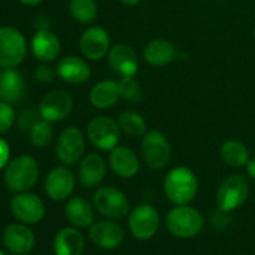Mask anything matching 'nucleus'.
I'll return each instance as SVG.
<instances>
[{
	"mask_svg": "<svg viewBox=\"0 0 255 255\" xmlns=\"http://www.w3.org/2000/svg\"><path fill=\"white\" fill-rule=\"evenodd\" d=\"M39 178V166L30 154H19L7 162L4 171V182L11 193L29 192Z\"/></svg>",
	"mask_w": 255,
	"mask_h": 255,
	"instance_id": "nucleus-1",
	"label": "nucleus"
},
{
	"mask_svg": "<svg viewBox=\"0 0 255 255\" xmlns=\"http://www.w3.org/2000/svg\"><path fill=\"white\" fill-rule=\"evenodd\" d=\"M163 191L167 199L176 206L188 204L197 196L198 179L196 174L187 167H176L166 174Z\"/></svg>",
	"mask_w": 255,
	"mask_h": 255,
	"instance_id": "nucleus-2",
	"label": "nucleus"
},
{
	"mask_svg": "<svg viewBox=\"0 0 255 255\" xmlns=\"http://www.w3.org/2000/svg\"><path fill=\"white\" fill-rule=\"evenodd\" d=\"M167 231L179 239H189L198 236L204 227L203 216L188 204L176 206L166 216Z\"/></svg>",
	"mask_w": 255,
	"mask_h": 255,
	"instance_id": "nucleus-3",
	"label": "nucleus"
},
{
	"mask_svg": "<svg viewBox=\"0 0 255 255\" xmlns=\"http://www.w3.org/2000/svg\"><path fill=\"white\" fill-rule=\"evenodd\" d=\"M26 40L12 26L0 27V67L10 69L22 62L26 55Z\"/></svg>",
	"mask_w": 255,
	"mask_h": 255,
	"instance_id": "nucleus-4",
	"label": "nucleus"
},
{
	"mask_svg": "<svg viewBox=\"0 0 255 255\" xmlns=\"http://www.w3.org/2000/svg\"><path fill=\"white\" fill-rule=\"evenodd\" d=\"M249 184L242 174H233L224 179L217 191V204L224 212H232L239 208L247 201Z\"/></svg>",
	"mask_w": 255,
	"mask_h": 255,
	"instance_id": "nucleus-5",
	"label": "nucleus"
},
{
	"mask_svg": "<svg viewBox=\"0 0 255 255\" xmlns=\"http://www.w3.org/2000/svg\"><path fill=\"white\" fill-rule=\"evenodd\" d=\"M141 153L147 166L152 169H162L171 159V146L162 132H146L141 143Z\"/></svg>",
	"mask_w": 255,
	"mask_h": 255,
	"instance_id": "nucleus-6",
	"label": "nucleus"
},
{
	"mask_svg": "<svg viewBox=\"0 0 255 255\" xmlns=\"http://www.w3.org/2000/svg\"><path fill=\"white\" fill-rule=\"evenodd\" d=\"M128 228L137 241L153 238L159 228V214L151 204H139L128 216Z\"/></svg>",
	"mask_w": 255,
	"mask_h": 255,
	"instance_id": "nucleus-7",
	"label": "nucleus"
},
{
	"mask_svg": "<svg viewBox=\"0 0 255 255\" xmlns=\"http://www.w3.org/2000/svg\"><path fill=\"white\" fill-rule=\"evenodd\" d=\"M94 204L100 214L109 219H120L128 214L126 194L115 187H101L94 193Z\"/></svg>",
	"mask_w": 255,
	"mask_h": 255,
	"instance_id": "nucleus-8",
	"label": "nucleus"
},
{
	"mask_svg": "<svg viewBox=\"0 0 255 255\" xmlns=\"http://www.w3.org/2000/svg\"><path fill=\"white\" fill-rule=\"evenodd\" d=\"M120 129L116 121L107 116L92 119L87 125V137L96 148L102 151H112L120 141Z\"/></svg>",
	"mask_w": 255,
	"mask_h": 255,
	"instance_id": "nucleus-9",
	"label": "nucleus"
},
{
	"mask_svg": "<svg viewBox=\"0 0 255 255\" xmlns=\"http://www.w3.org/2000/svg\"><path fill=\"white\" fill-rule=\"evenodd\" d=\"M10 211L20 222L30 226L36 224L44 218L45 204L39 196L30 192L15 193L10 199Z\"/></svg>",
	"mask_w": 255,
	"mask_h": 255,
	"instance_id": "nucleus-10",
	"label": "nucleus"
},
{
	"mask_svg": "<svg viewBox=\"0 0 255 255\" xmlns=\"http://www.w3.org/2000/svg\"><path fill=\"white\" fill-rule=\"evenodd\" d=\"M56 156L65 166H74L85 153V138L76 127H69L60 133L56 142Z\"/></svg>",
	"mask_w": 255,
	"mask_h": 255,
	"instance_id": "nucleus-11",
	"label": "nucleus"
},
{
	"mask_svg": "<svg viewBox=\"0 0 255 255\" xmlns=\"http://www.w3.org/2000/svg\"><path fill=\"white\" fill-rule=\"evenodd\" d=\"M5 249L15 255L29 254L35 247V234L24 223H12L5 227L1 236Z\"/></svg>",
	"mask_w": 255,
	"mask_h": 255,
	"instance_id": "nucleus-12",
	"label": "nucleus"
},
{
	"mask_svg": "<svg viewBox=\"0 0 255 255\" xmlns=\"http://www.w3.org/2000/svg\"><path fill=\"white\" fill-rule=\"evenodd\" d=\"M45 192L52 201L61 202L71 196L75 188V176L67 167H54L45 178Z\"/></svg>",
	"mask_w": 255,
	"mask_h": 255,
	"instance_id": "nucleus-13",
	"label": "nucleus"
},
{
	"mask_svg": "<svg viewBox=\"0 0 255 255\" xmlns=\"http://www.w3.org/2000/svg\"><path fill=\"white\" fill-rule=\"evenodd\" d=\"M89 238L99 248L112 251L119 248L125 239L124 228L114 221H101L89 228Z\"/></svg>",
	"mask_w": 255,
	"mask_h": 255,
	"instance_id": "nucleus-14",
	"label": "nucleus"
},
{
	"mask_svg": "<svg viewBox=\"0 0 255 255\" xmlns=\"http://www.w3.org/2000/svg\"><path fill=\"white\" fill-rule=\"evenodd\" d=\"M72 110V99L70 94L55 90L45 95L39 106V114L42 120L49 122L62 121Z\"/></svg>",
	"mask_w": 255,
	"mask_h": 255,
	"instance_id": "nucleus-15",
	"label": "nucleus"
},
{
	"mask_svg": "<svg viewBox=\"0 0 255 255\" xmlns=\"http://www.w3.org/2000/svg\"><path fill=\"white\" fill-rule=\"evenodd\" d=\"M80 50L89 60L102 59L110 51V36L106 30L100 26L85 30L80 37Z\"/></svg>",
	"mask_w": 255,
	"mask_h": 255,
	"instance_id": "nucleus-16",
	"label": "nucleus"
},
{
	"mask_svg": "<svg viewBox=\"0 0 255 255\" xmlns=\"http://www.w3.org/2000/svg\"><path fill=\"white\" fill-rule=\"evenodd\" d=\"M26 92L24 76L14 67L0 71V101L12 105L17 104Z\"/></svg>",
	"mask_w": 255,
	"mask_h": 255,
	"instance_id": "nucleus-17",
	"label": "nucleus"
},
{
	"mask_svg": "<svg viewBox=\"0 0 255 255\" xmlns=\"http://www.w3.org/2000/svg\"><path fill=\"white\" fill-rule=\"evenodd\" d=\"M109 64L121 77L134 76L138 70V59L129 45L117 44L109 51Z\"/></svg>",
	"mask_w": 255,
	"mask_h": 255,
	"instance_id": "nucleus-18",
	"label": "nucleus"
},
{
	"mask_svg": "<svg viewBox=\"0 0 255 255\" xmlns=\"http://www.w3.org/2000/svg\"><path fill=\"white\" fill-rule=\"evenodd\" d=\"M31 52L42 62L54 61L60 54V40L49 29H39L31 39Z\"/></svg>",
	"mask_w": 255,
	"mask_h": 255,
	"instance_id": "nucleus-19",
	"label": "nucleus"
},
{
	"mask_svg": "<svg viewBox=\"0 0 255 255\" xmlns=\"http://www.w3.org/2000/svg\"><path fill=\"white\" fill-rule=\"evenodd\" d=\"M106 176V163L97 153H90L81 159L79 167V179L84 188H96Z\"/></svg>",
	"mask_w": 255,
	"mask_h": 255,
	"instance_id": "nucleus-20",
	"label": "nucleus"
},
{
	"mask_svg": "<svg viewBox=\"0 0 255 255\" xmlns=\"http://www.w3.org/2000/svg\"><path fill=\"white\" fill-rule=\"evenodd\" d=\"M54 255H81L85 249V238L75 227L60 229L52 243Z\"/></svg>",
	"mask_w": 255,
	"mask_h": 255,
	"instance_id": "nucleus-21",
	"label": "nucleus"
},
{
	"mask_svg": "<svg viewBox=\"0 0 255 255\" xmlns=\"http://www.w3.org/2000/svg\"><path fill=\"white\" fill-rule=\"evenodd\" d=\"M56 74L69 84H85L91 77V69L82 59L77 56H65L56 66Z\"/></svg>",
	"mask_w": 255,
	"mask_h": 255,
	"instance_id": "nucleus-22",
	"label": "nucleus"
},
{
	"mask_svg": "<svg viewBox=\"0 0 255 255\" xmlns=\"http://www.w3.org/2000/svg\"><path fill=\"white\" fill-rule=\"evenodd\" d=\"M69 223L75 228H90L94 224V211L89 202L82 197H74L69 199L64 209Z\"/></svg>",
	"mask_w": 255,
	"mask_h": 255,
	"instance_id": "nucleus-23",
	"label": "nucleus"
},
{
	"mask_svg": "<svg viewBox=\"0 0 255 255\" xmlns=\"http://www.w3.org/2000/svg\"><path fill=\"white\" fill-rule=\"evenodd\" d=\"M110 167L121 178H131L138 172L136 153L127 147H115L110 154Z\"/></svg>",
	"mask_w": 255,
	"mask_h": 255,
	"instance_id": "nucleus-24",
	"label": "nucleus"
},
{
	"mask_svg": "<svg viewBox=\"0 0 255 255\" xmlns=\"http://www.w3.org/2000/svg\"><path fill=\"white\" fill-rule=\"evenodd\" d=\"M143 57L152 66H166L177 57V49L168 40L154 39L144 47Z\"/></svg>",
	"mask_w": 255,
	"mask_h": 255,
	"instance_id": "nucleus-25",
	"label": "nucleus"
},
{
	"mask_svg": "<svg viewBox=\"0 0 255 255\" xmlns=\"http://www.w3.org/2000/svg\"><path fill=\"white\" fill-rule=\"evenodd\" d=\"M120 96L119 82L112 81V80H104L95 85L90 92V101L92 106L99 110H106L114 106Z\"/></svg>",
	"mask_w": 255,
	"mask_h": 255,
	"instance_id": "nucleus-26",
	"label": "nucleus"
},
{
	"mask_svg": "<svg viewBox=\"0 0 255 255\" xmlns=\"http://www.w3.org/2000/svg\"><path fill=\"white\" fill-rule=\"evenodd\" d=\"M221 154L224 162L233 168L247 166L251 161L249 151L246 144L236 139H229L224 142L221 147Z\"/></svg>",
	"mask_w": 255,
	"mask_h": 255,
	"instance_id": "nucleus-27",
	"label": "nucleus"
},
{
	"mask_svg": "<svg viewBox=\"0 0 255 255\" xmlns=\"http://www.w3.org/2000/svg\"><path fill=\"white\" fill-rule=\"evenodd\" d=\"M117 125H119L121 132H124L126 136L132 137V138L146 134V121L137 112H122L119 116V120H117Z\"/></svg>",
	"mask_w": 255,
	"mask_h": 255,
	"instance_id": "nucleus-28",
	"label": "nucleus"
},
{
	"mask_svg": "<svg viewBox=\"0 0 255 255\" xmlns=\"http://www.w3.org/2000/svg\"><path fill=\"white\" fill-rule=\"evenodd\" d=\"M69 10L72 17L82 24L94 21L99 12L95 0H70Z\"/></svg>",
	"mask_w": 255,
	"mask_h": 255,
	"instance_id": "nucleus-29",
	"label": "nucleus"
},
{
	"mask_svg": "<svg viewBox=\"0 0 255 255\" xmlns=\"http://www.w3.org/2000/svg\"><path fill=\"white\" fill-rule=\"evenodd\" d=\"M50 124L51 122L41 120V121H36L30 127L29 139L32 146L36 148H45L49 146L54 137V129Z\"/></svg>",
	"mask_w": 255,
	"mask_h": 255,
	"instance_id": "nucleus-30",
	"label": "nucleus"
},
{
	"mask_svg": "<svg viewBox=\"0 0 255 255\" xmlns=\"http://www.w3.org/2000/svg\"><path fill=\"white\" fill-rule=\"evenodd\" d=\"M120 96L129 102H138L142 100V89L133 76L121 77L119 81Z\"/></svg>",
	"mask_w": 255,
	"mask_h": 255,
	"instance_id": "nucleus-31",
	"label": "nucleus"
},
{
	"mask_svg": "<svg viewBox=\"0 0 255 255\" xmlns=\"http://www.w3.org/2000/svg\"><path fill=\"white\" fill-rule=\"evenodd\" d=\"M15 112L11 105L0 101V134L5 133L14 125Z\"/></svg>",
	"mask_w": 255,
	"mask_h": 255,
	"instance_id": "nucleus-32",
	"label": "nucleus"
},
{
	"mask_svg": "<svg viewBox=\"0 0 255 255\" xmlns=\"http://www.w3.org/2000/svg\"><path fill=\"white\" fill-rule=\"evenodd\" d=\"M34 77L40 84H49L55 79V71L47 65H41L34 71Z\"/></svg>",
	"mask_w": 255,
	"mask_h": 255,
	"instance_id": "nucleus-33",
	"label": "nucleus"
},
{
	"mask_svg": "<svg viewBox=\"0 0 255 255\" xmlns=\"http://www.w3.org/2000/svg\"><path fill=\"white\" fill-rule=\"evenodd\" d=\"M10 161V147L5 139L0 138V171L5 168Z\"/></svg>",
	"mask_w": 255,
	"mask_h": 255,
	"instance_id": "nucleus-34",
	"label": "nucleus"
},
{
	"mask_svg": "<svg viewBox=\"0 0 255 255\" xmlns=\"http://www.w3.org/2000/svg\"><path fill=\"white\" fill-rule=\"evenodd\" d=\"M247 171H248L249 176H251L253 179H255V157L253 159H251L249 163L247 164Z\"/></svg>",
	"mask_w": 255,
	"mask_h": 255,
	"instance_id": "nucleus-35",
	"label": "nucleus"
},
{
	"mask_svg": "<svg viewBox=\"0 0 255 255\" xmlns=\"http://www.w3.org/2000/svg\"><path fill=\"white\" fill-rule=\"evenodd\" d=\"M20 2H22L24 5H27V6H34V5H37L39 2H41L42 0H19Z\"/></svg>",
	"mask_w": 255,
	"mask_h": 255,
	"instance_id": "nucleus-36",
	"label": "nucleus"
},
{
	"mask_svg": "<svg viewBox=\"0 0 255 255\" xmlns=\"http://www.w3.org/2000/svg\"><path fill=\"white\" fill-rule=\"evenodd\" d=\"M121 1L124 2V4L129 5V6H133V5L139 4V2H141L142 0H121Z\"/></svg>",
	"mask_w": 255,
	"mask_h": 255,
	"instance_id": "nucleus-37",
	"label": "nucleus"
},
{
	"mask_svg": "<svg viewBox=\"0 0 255 255\" xmlns=\"http://www.w3.org/2000/svg\"><path fill=\"white\" fill-rule=\"evenodd\" d=\"M0 255H6V254H5L2 251H0Z\"/></svg>",
	"mask_w": 255,
	"mask_h": 255,
	"instance_id": "nucleus-38",
	"label": "nucleus"
},
{
	"mask_svg": "<svg viewBox=\"0 0 255 255\" xmlns=\"http://www.w3.org/2000/svg\"><path fill=\"white\" fill-rule=\"evenodd\" d=\"M253 36H254V40H255V29H254V32H253Z\"/></svg>",
	"mask_w": 255,
	"mask_h": 255,
	"instance_id": "nucleus-39",
	"label": "nucleus"
}]
</instances>
